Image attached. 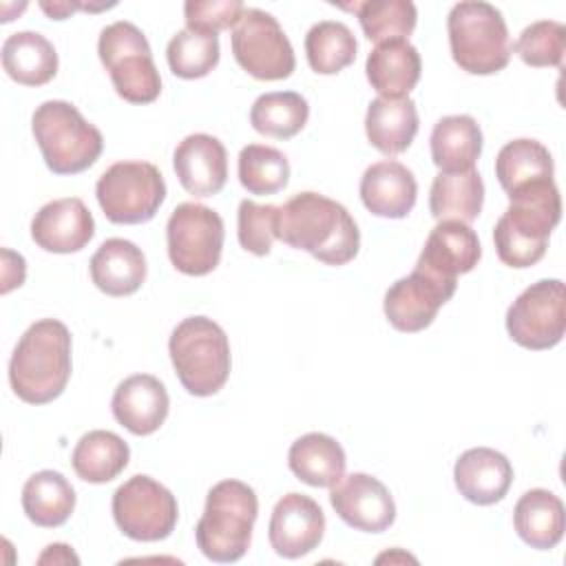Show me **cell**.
<instances>
[{
  "label": "cell",
  "instance_id": "cell-21",
  "mask_svg": "<svg viewBox=\"0 0 566 566\" xmlns=\"http://www.w3.org/2000/svg\"><path fill=\"white\" fill-rule=\"evenodd\" d=\"M453 480L464 500L478 506H489L509 493L513 467L504 453L489 447H475L455 460Z\"/></svg>",
  "mask_w": 566,
  "mask_h": 566
},
{
  "label": "cell",
  "instance_id": "cell-5",
  "mask_svg": "<svg viewBox=\"0 0 566 566\" xmlns=\"http://www.w3.org/2000/svg\"><path fill=\"white\" fill-rule=\"evenodd\" d=\"M168 354L184 389L206 398L217 394L230 376V343L219 323L188 316L170 334Z\"/></svg>",
  "mask_w": 566,
  "mask_h": 566
},
{
  "label": "cell",
  "instance_id": "cell-10",
  "mask_svg": "<svg viewBox=\"0 0 566 566\" xmlns=\"http://www.w3.org/2000/svg\"><path fill=\"white\" fill-rule=\"evenodd\" d=\"M223 219L208 206L184 201L166 223V245L175 270L188 276L210 274L223 250Z\"/></svg>",
  "mask_w": 566,
  "mask_h": 566
},
{
  "label": "cell",
  "instance_id": "cell-3",
  "mask_svg": "<svg viewBox=\"0 0 566 566\" xmlns=\"http://www.w3.org/2000/svg\"><path fill=\"white\" fill-rule=\"evenodd\" d=\"M71 378V332L57 318H42L20 336L11 363L13 394L29 405L55 400Z\"/></svg>",
  "mask_w": 566,
  "mask_h": 566
},
{
  "label": "cell",
  "instance_id": "cell-30",
  "mask_svg": "<svg viewBox=\"0 0 566 566\" xmlns=\"http://www.w3.org/2000/svg\"><path fill=\"white\" fill-rule=\"evenodd\" d=\"M484 203V181L475 168L440 172L429 190V210L438 221L471 223Z\"/></svg>",
  "mask_w": 566,
  "mask_h": 566
},
{
  "label": "cell",
  "instance_id": "cell-25",
  "mask_svg": "<svg viewBox=\"0 0 566 566\" xmlns=\"http://www.w3.org/2000/svg\"><path fill=\"white\" fill-rule=\"evenodd\" d=\"M365 133L382 155L405 153L418 133V108L411 97H376L367 106Z\"/></svg>",
  "mask_w": 566,
  "mask_h": 566
},
{
  "label": "cell",
  "instance_id": "cell-20",
  "mask_svg": "<svg viewBox=\"0 0 566 566\" xmlns=\"http://www.w3.org/2000/svg\"><path fill=\"white\" fill-rule=\"evenodd\" d=\"M168 391L150 374H135L122 380L113 394L111 409L115 420L135 436L155 433L168 416Z\"/></svg>",
  "mask_w": 566,
  "mask_h": 566
},
{
  "label": "cell",
  "instance_id": "cell-27",
  "mask_svg": "<svg viewBox=\"0 0 566 566\" xmlns=\"http://www.w3.org/2000/svg\"><path fill=\"white\" fill-rule=\"evenodd\" d=\"M290 471L305 484L332 489L345 475V451L327 433H305L292 442L287 453Z\"/></svg>",
  "mask_w": 566,
  "mask_h": 566
},
{
  "label": "cell",
  "instance_id": "cell-28",
  "mask_svg": "<svg viewBox=\"0 0 566 566\" xmlns=\"http://www.w3.org/2000/svg\"><path fill=\"white\" fill-rule=\"evenodd\" d=\"M429 146L440 172L471 170L482 153V130L471 115H447L433 126Z\"/></svg>",
  "mask_w": 566,
  "mask_h": 566
},
{
  "label": "cell",
  "instance_id": "cell-42",
  "mask_svg": "<svg viewBox=\"0 0 566 566\" xmlns=\"http://www.w3.org/2000/svg\"><path fill=\"white\" fill-rule=\"evenodd\" d=\"M49 559H53V562H73V564L80 562V559L73 555L71 546H66V544H51V546H46V553H42L38 562H40V564H46Z\"/></svg>",
  "mask_w": 566,
  "mask_h": 566
},
{
  "label": "cell",
  "instance_id": "cell-37",
  "mask_svg": "<svg viewBox=\"0 0 566 566\" xmlns=\"http://www.w3.org/2000/svg\"><path fill=\"white\" fill-rule=\"evenodd\" d=\"M166 60L181 80L206 77L219 64V35L181 29L170 38Z\"/></svg>",
  "mask_w": 566,
  "mask_h": 566
},
{
  "label": "cell",
  "instance_id": "cell-4",
  "mask_svg": "<svg viewBox=\"0 0 566 566\" xmlns=\"http://www.w3.org/2000/svg\"><path fill=\"white\" fill-rule=\"evenodd\" d=\"M259 500L241 480L217 482L206 497L203 515L195 526L199 551L219 564L239 562L250 548Z\"/></svg>",
  "mask_w": 566,
  "mask_h": 566
},
{
  "label": "cell",
  "instance_id": "cell-35",
  "mask_svg": "<svg viewBox=\"0 0 566 566\" xmlns=\"http://www.w3.org/2000/svg\"><path fill=\"white\" fill-rule=\"evenodd\" d=\"M356 38L345 22H316L305 35V55L314 73L334 75L356 60Z\"/></svg>",
  "mask_w": 566,
  "mask_h": 566
},
{
  "label": "cell",
  "instance_id": "cell-29",
  "mask_svg": "<svg viewBox=\"0 0 566 566\" xmlns=\"http://www.w3.org/2000/svg\"><path fill=\"white\" fill-rule=\"evenodd\" d=\"M2 69L24 86H42L57 73L55 46L38 31L11 33L2 44Z\"/></svg>",
  "mask_w": 566,
  "mask_h": 566
},
{
  "label": "cell",
  "instance_id": "cell-2",
  "mask_svg": "<svg viewBox=\"0 0 566 566\" xmlns=\"http://www.w3.org/2000/svg\"><path fill=\"white\" fill-rule=\"evenodd\" d=\"M562 219V197L553 179H537L509 192V208L493 228L497 256L509 268L535 265Z\"/></svg>",
  "mask_w": 566,
  "mask_h": 566
},
{
  "label": "cell",
  "instance_id": "cell-34",
  "mask_svg": "<svg viewBox=\"0 0 566 566\" xmlns=\"http://www.w3.org/2000/svg\"><path fill=\"white\" fill-rule=\"evenodd\" d=\"M310 117L307 99L294 91L263 93L250 108V124L256 133L290 139L303 130Z\"/></svg>",
  "mask_w": 566,
  "mask_h": 566
},
{
  "label": "cell",
  "instance_id": "cell-8",
  "mask_svg": "<svg viewBox=\"0 0 566 566\" xmlns=\"http://www.w3.org/2000/svg\"><path fill=\"white\" fill-rule=\"evenodd\" d=\"M97 53L117 95L130 104H150L161 93V77L150 44L133 22L117 20L102 29Z\"/></svg>",
  "mask_w": 566,
  "mask_h": 566
},
{
  "label": "cell",
  "instance_id": "cell-39",
  "mask_svg": "<svg viewBox=\"0 0 566 566\" xmlns=\"http://www.w3.org/2000/svg\"><path fill=\"white\" fill-rule=\"evenodd\" d=\"M513 49L528 66H562L566 51V27L555 20H537L520 33Z\"/></svg>",
  "mask_w": 566,
  "mask_h": 566
},
{
  "label": "cell",
  "instance_id": "cell-15",
  "mask_svg": "<svg viewBox=\"0 0 566 566\" xmlns=\"http://www.w3.org/2000/svg\"><path fill=\"white\" fill-rule=\"evenodd\" d=\"M332 509L352 528L382 533L396 520V504L389 489L369 473L343 475L329 493Z\"/></svg>",
  "mask_w": 566,
  "mask_h": 566
},
{
  "label": "cell",
  "instance_id": "cell-14",
  "mask_svg": "<svg viewBox=\"0 0 566 566\" xmlns=\"http://www.w3.org/2000/svg\"><path fill=\"white\" fill-rule=\"evenodd\" d=\"M455 285L413 268L409 276L398 279L387 290L385 316L398 332H420L433 323L438 310L453 296Z\"/></svg>",
  "mask_w": 566,
  "mask_h": 566
},
{
  "label": "cell",
  "instance_id": "cell-24",
  "mask_svg": "<svg viewBox=\"0 0 566 566\" xmlns=\"http://www.w3.org/2000/svg\"><path fill=\"white\" fill-rule=\"evenodd\" d=\"M367 80L380 97H407L422 71L420 53L409 40L380 42L367 55Z\"/></svg>",
  "mask_w": 566,
  "mask_h": 566
},
{
  "label": "cell",
  "instance_id": "cell-1",
  "mask_svg": "<svg viewBox=\"0 0 566 566\" xmlns=\"http://www.w3.org/2000/svg\"><path fill=\"white\" fill-rule=\"evenodd\" d=\"M276 239L325 265H345L360 248V232L347 208L310 190L276 206Z\"/></svg>",
  "mask_w": 566,
  "mask_h": 566
},
{
  "label": "cell",
  "instance_id": "cell-17",
  "mask_svg": "<svg viewBox=\"0 0 566 566\" xmlns=\"http://www.w3.org/2000/svg\"><path fill=\"white\" fill-rule=\"evenodd\" d=\"M480 256V239L469 223L438 221L424 241L416 268L436 279L458 283V274L471 272Z\"/></svg>",
  "mask_w": 566,
  "mask_h": 566
},
{
  "label": "cell",
  "instance_id": "cell-31",
  "mask_svg": "<svg viewBox=\"0 0 566 566\" xmlns=\"http://www.w3.org/2000/svg\"><path fill=\"white\" fill-rule=\"evenodd\" d=\"M22 509L35 526H62L75 509V491L60 471L44 469L24 482Z\"/></svg>",
  "mask_w": 566,
  "mask_h": 566
},
{
  "label": "cell",
  "instance_id": "cell-13",
  "mask_svg": "<svg viewBox=\"0 0 566 566\" xmlns=\"http://www.w3.org/2000/svg\"><path fill=\"white\" fill-rule=\"evenodd\" d=\"M566 329V292L559 279H542L528 285L506 312L509 336L526 349L555 347Z\"/></svg>",
  "mask_w": 566,
  "mask_h": 566
},
{
  "label": "cell",
  "instance_id": "cell-23",
  "mask_svg": "<svg viewBox=\"0 0 566 566\" xmlns=\"http://www.w3.org/2000/svg\"><path fill=\"white\" fill-rule=\"evenodd\" d=\"M91 281L108 296H128L146 279V256L128 239H106L91 256Z\"/></svg>",
  "mask_w": 566,
  "mask_h": 566
},
{
  "label": "cell",
  "instance_id": "cell-12",
  "mask_svg": "<svg viewBox=\"0 0 566 566\" xmlns=\"http://www.w3.org/2000/svg\"><path fill=\"white\" fill-rule=\"evenodd\" d=\"M237 64L256 80H285L296 66L294 49L279 20L263 9H245L232 29Z\"/></svg>",
  "mask_w": 566,
  "mask_h": 566
},
{
  "label": "cell",
  "instance_id": "cell-41",
  "mask_svg": "<svg viewBox=\"0 0 566 566\" xmlns=\"http://www.w3.org/2000/svg\"><path fill=\"white\" fill-rule=\"evenodd\" d=\"M243 11L241 0H188L184 4L186 29L217 35L223 29H234Z\"/></svg>",
  "mask_w": 566,
  "mask_h": 566
},
{
  "label": "cell",
  "instance_id": "cell-18",
  "mask_svg": "<svg viewBox=\"0 0 566 566\" xmlns=\"http://www.w3.org/2000/svg\"><path fill=\"white\" fill-rule=\"evenodd\" d=\"M93 234V214L77 197H64L44 203L31 221L33 241L53 254L80 252L88 245Z\"/></svg>",
  "mask_w": 566,
  "mask_h": 566
},
{
  "label": "cell",
  "instance_id": "cell-11",
  "mask_svg": "<svg viewBox=\"0 0 566 566\" xmlns=\"http://www.w3.org/2000/svg\"><path fill=\"white\" fill-rule=\"evenodd\" d=\"M117 528L135 542L166 539L175 526L179 506L175 495L150 475H133L113 493Z\"/></svg>",
  "mask_w": 566,
  "mask_h": 566
},
{
  "label": "cell",
  "instance_id": "cell-22",
  "mask_svg": "<svg viewBox=\"0 0 566 566\" xmlns=\"http://www.w3.org/2000/svg\"><path fill=\"white\" fill-rule=\"evenodd\" d=\"M418 197V184L413 172L394 159L371 164L360 179V199L365 208L385 219L407 217Z\"/></svg>",
  "mask_w": 566,
  "mask_h": 566
},
{
  "label": "cell",
  "instance_id": "cell-33",
  "mask_svg": "<svg viewBox=\"0 0 566 566\" xmlns=\"http://www.w3.org/2000/svg\"><path fill=\"white\" fill-rule=\"evenodd\" d=\"M553 170L548 148L528 137L504 144L495 157V177L506 195L531 181L553 179Z\"/></svg>",
  "mask_w": 566,
  "mask_h": 566
},
{
  "label": "cell",
  "instance_id": "cell-9",
  "mask_svg": "<svg viewBox=\"0 0 566 566\" xmlns=\"http://www.w3.org/2000/svg\"><path fill=\"white\" fill-rule=\"evenodd\" d=\"M97 203L111 223H146L166 199V184L150 161H117L106 168L95 186Z\"/></svg>",
  "mask_w": 566,
  "mask_h": 566
},
{
  "label": "cell",
  "instance_id": "cell-32",
  "mask_svg": "<svg viewBox=\"0 0 566 566\" xmlns=\"http://www.w3.org/2000/svg\"><path fill=\"white\" fill-rule=\"evenodd\" d=\"M128 458L130 449L117 433L95 429L77 440L71 464L84 482L104 484L115 480L128 467Z\"/></svg>",
  "mask_w": 566,
  "mask_h": 566
},
{
  "label": "cell",
  "instance_id": "cell-40",
  "mask_svg": "<svg viewBox=\"0 0 566 566\" xmlns=\"http://www.w3.org/2000/svg\"><path fill=\"white\" fill-rule=\"evenodd\" d=\"M237 237L241 248L250 254H270L272 241L276 239V206L243 199L237 214Z\"/></svg>",
  "mask_w": 566,
  "mask_h": 566
},
{
  "label": "cell",
  "instance_id": "cell-38",
  "mask_svg": "<svg viewBox=\"0 0 566 566\" xmlns=\"http://www.w3.org/2000/svg\"><path fill=\"white\" fill-rule=\"evenodd\" d=\"M239 181L250 195H274L290 181L287 157L279 148L248 144L239 153Z\"/></svg>",
  "mask_w": 566,
  "mask_h": 566
},
{
  "label": "cell",
  "instance_id": "cell-26",
  "mask_svg": "<svg viewBox=\"0 0 566 566\" xmlns=\"http://www.w3.org/2000/svg\"><path fill=\"white\" fill-rule=\"evenodd\" d=\"M513 526L531 548H555L564 537V504L548 489H531L513 509Z\"/></svg>",
  "mask_w": 566,
  "mask_h": 566
},
{
  "label": "cell",
  "instance_id": "cell-6",
  "mask_svg": "<svg viewBox=\"0 0 566 566\" xmlns=\"http://www.w3.org/2000/svg\"><path fill=\"white\" fill-rule=\"evenodd\" d=\"M447 31L453 62L471 75H493L511 60L513 44L504 15L489 2L464 0L453 4Z\"/></svg>",
  "mask_w": 566,
  "mask_h": 566
},
{
  "label": "cell",
  "instance_id": "cell-7",
  "mask_svg": "<svg viewBox=\"0 0 566 566\" xmlns=\"http://www.w3.org/2000/svg\"><path fill=\"white\" fill-rule=\"evenodd\" d=\"M31 130L46 168L55 175H77L91 168L104 148L102 133L64 99L42 102L31 117Z\"/></svg>",
  "mask_w": 566,
  "mask_h": 566
},
{
  "label": "cell",
  "instance_id": "cell-16",
  "mask_svg": "<svg viewBox=\"0 0 566 566\" xmlns=\"http://www.w3.org/2000/svg\"><path fill=\"white\" fill-rule=\"evenodd\" d=\"M323 533V509L310 495L287 493L274 504L268 537L276 555L285 559L305 557L321 544Z\"/></svg>",
  "mask_w": 566,
  "mask_h": 566
},
{
  "label": "cell",
  "instance_id": "cell-19",
  "mask_svg": "<svg viewBox=\"0 0 566 566\" xmlns=\"http://www.w3.org/2000/svg\"><path fill=\"white\" fill-rule=\"evenodd\" d=\"M172 168L184 190L195 197H212L228 179L226 146L208 133L188 135L175 148Z\"/></svg>",
  "mask_w": 566,
  "mask_h": 566
},
{
  "label": "cell",
  "instance_id": "cell-36",
  "mask_svg": "<svg viewBox=\"0 0 566 566\" xmlns=\"http://www.w3.org/2000/svg\"><path fill=\"white\" fill-rule=\"evenodd\" d=\"M345 9L358 15L365 38L376 44L407 40L418 20V11L411 0H365L345 4Z\"/></svg>",
  "mask_w": 566,
  "mask_h": 566
}]
</instances>
